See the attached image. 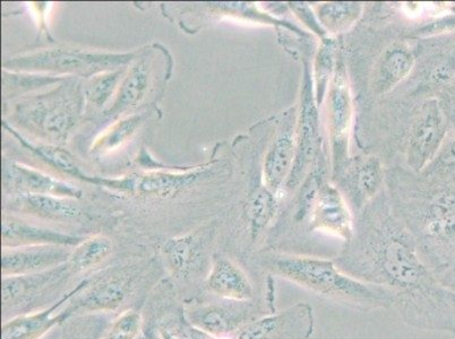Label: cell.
I'll use <instances>...</instances> for the list:
<instances>
[{
	"instance_id": "obj_1",
	"label": "cell",
	"mask_w": 455,
	"mask_h": 339,
	"mask_svg": "<svg viewBox=\"0 0 455 339\" xmlns=\"http://www.w3.org/2000/svg\"><path fill=\"white\" fill-rule=\"evenodd\" d=\"M333 260L346 274L386 289L408 326L455 337V293L443 287L411 231L387 210L363 215L354 238Z\"/></svg>"
},
{
	"instance_id": "obj_2",
	"label": "cell",
	"mask_w": 455,
	"mask_h": 339,
	"mask_svg": "<svg viewBox=\"0 0 455 339\" xmlns=\"http://www.w3.org/2000/svg\"><path fill=\"white\" fill-rule=\"evenodd\" d=\"M259 266L264 277H281L321 299L361 311L393 308L392 296L386 289L346 274L333 259L268 250L260 254Z\"/></svg>"
},
{
	"instance_id": "obj_3",
	"label": "cell",
	"mask_w": 455,
	"mask_h": 339,
	"mask_svg": "<svg viewBox=\"0 0 455 339\" xmlns=\"http://www.w3.org/2000/svg\"><path fill=\"white\" fill-rule=\"evenodd\" d=\"M132 55L91 52L77 49H49L15 58L6 67L44 72L73 73L83 76H97L99 74L119 69L131 61Z\"/></svg>"
},
{
	"instance_id": "obj_4",
	"label": "cell",
	"mask_w": 455,
	"mask_h": 339,
	"mask_svg": "<svg viewBox=\"0 0 455 339\" xmlns=\"http://www.w3.org/2000/svg\"><path fill=\"white\" fill-rule=\"evenodd\" d=\"M326 118L334 176L345 171L349 161V140L353 127L354 105L345 59L339 55L337 68L328 94Z\"/></svg>"
},
{
	"instance_id": "obj_5",
	"label": "cell",
	"mask_w": 455,
	"mask_h": 339,
	"mask_svg": "<svg viewBox=\"0 0 455 339\" xmlns=\"http://www.w3.org/2000/svg\"><path fill=\"white\" fill-rule=\"evenodd\" d=\"M204 304L190 312V321L202 333L212 337H227L250 322L275 312V301L263 295L258 300Z\"/></svg>"
},
{
	"instance_id": "obj_6",
	"label": "cell",
	"mask_w": 455,
	"mask_h": 339,
	"mask_svg": "<svg viewBox=\"0 0 455 339\" xmlns=\"http://www.w3.org/2000/svg\"><path fill=\"white\" fill-rule=\"evenodd\" d=\"M320 114L314 94L313 78L307 66H305L300 107L296 123L295 162L284 185L285 188L295 189L303 183L310 171V167H313L320 155Z\"/></svg>"
},
{
	"instance_id": "obj_7",
	"label": "cell",
	"mask_w": 455,
	"mask_h": 339,
	"mask_svg": "<svg viewBox=\"0 0 455 339\" xmlns=\"http://www.w3.org/2000/svg\"><path fill=\"white\" fill-rule=\"evenodd\" d=\"M315 330L312 305L299 302L292 307L267 314L231 335V339H309Z\"/></svg>"
},
{
	"instance_id": "obj_8",
	"label": "cell",
	"mask_w": 455,
	"mask_h": 339,
	"mask_svg": "<svg viewBox=\"0 0 455 339\" xmlns=\"http://www.w3.org/2000/svg\"><path fill=\"white\" fill-rule=\"evenodd\" d=\"M448 131V114L436 100L426 102L412 123L408 143V164L419 172L432 162Z\"/></svg>"
},
{
	"instance_id": "obj_9",
	"label": "cell",
	"mask_w": 455,
	"mask_h": 339,
	"mask_svg": "<svg viewBox=\"0 0 455 339\" xmlns=\"http://www.w3.org/2000/svg\"><path fill=\"white\" fill-rule=\"evenodd\" d=\"M306 226L309 231H320L349 243L355 234L353 214L340 190L329 183L323 184L310 209Z\"/></svg>"
},
{
	"instance_id": "obj_10",
	"label": "cell",
	"mask_w": 455,
	"mask_h": 339,
	"mask_svg": "<svg viewBox=\"0 0 455 339\" xmlns=\"http://www.w3.org/2000/svg\"><path fill=\"white\" fill-rule=\"evenodd\" d=\"M89 280H82L51 307L36 313L22 314L8 320L2 327V339H41L56 326L63 324L77 311L76 304L60 313V308L88 288Z\"/></svg>"
},
{
	"instance_id": "obj_11",
	"label": "cell",
	"mask_w": 455,
	"mask_h": 339,
	"mask_svg": "<svg viewBox=\"0 0 455 339\" xmlns=\"http://www.w3.org/2000/svg\"><path fill=\"white\" fill-rule=\"evenodd\" d=\"M70 254L68 247L61 246L3 248L2 274L27 276L55 270L68 264Z\"/></svg>"
},
{
	"instance_id": "obj_12",
	"label": "cell",
	"mask_w": 455,
	"mask_h": 339,
	"mask_svg": "<svg viewBox=\"0 0 455 339\" xmlns=\"http://www.w3.org/2000/svg\"><path fill=\"white\" fill-rule=\"evenodd\" d=\"M295 115H288L268 147L264 160V185L276 193L287 183L296 156Z\"/></svg>"
},
{
	"instance_id": "obj_13",
	"label": "cell",
	"mask_w": 455,
	"mask_h": 339,
	"mask_svg": "<svg viewBox=\"0 0 455 339\" xmlns=\"http://www.w3.org/2000/svg\"><path fill=\"white\" fill-rule=\"evenodd\" d=\"M205 288L220 300L247 302L256 299L251 277L237 263L222 256L214 257L205 279Z\"/></svg>"
},
{
	"instance_id": "obj_14",
	"label": "cell",
	"mask_w": 455,
	"mask_h": 339,
	"mask_svg": "<svg viewBox=\"0 0 455 339\" xmlns=\"http://www.w3.org/2000/svg\"><path fill=\"white\" fill-rule=\"evenodd\" d=\"M3 248L61 246L76 247L83 240L48 227L4 217L2 225Z\"/></svg>"
},
{
	"instance_id": "obj_15",
	"label": "cell",
	"mask_w": 455,
	"mask_h": 339,
	"mask_svg": "<svg viewBox=\"0 0 455 339\" xmlns=\"http://www.w3.org/2000/svg\"><path fill=\"white\" fill-rule=\"evenodd\" d=\"M205 243V233L203 231L169 239L163 247V252L172 274L180 280L192 276L202 263Z\"/></svg>"
},
{
	"instance_id": "obj_16",
	"label": "cell",
	"mask_w": 455,
	"mask_h": 339,
	"mask_svg": "<svg viewBox=\"0 0 455 339\" xmlns=\"http://www.w3.org/2000/svg\"><path fill=\"white\" fill-rule=\"evenodd\" d=\"M4 179L19 193H39L56 197L80 198L82 192L73 184L64 183L22 164L11 163L4 168Z\"/></svg>"
},
{
	"instance_id": "obj_17",
	"label": "cell",
	"mask_w": 455,
	"mask_h": 339,
	"mask_svg": "<svg viewBox=\"0 0 455 339\" xmlns=\"http://www.w3.org/2000/svg\"><path fill=\"white\" fill-rule=\"evenodd\" d=\"M198 173L153 172L147 175L131 176L113 187L128 190L140 196L167 198L188 189L197 180Z\"/></svg>"
},
{
	"instance_id": "obj_18",
	"label": "cell",
	"mask_w": 455,
	"mask_h": 339,
	"mask_svg": "<svg viewBox=\"0 0 455 339\" xmlns=\"http://www.w3.org/2000/svg\"><path fill=\"white\" fill-rule=\"evenodd\" d=\"M415 57L405 44H395L380 56L371 78V89L378 95L390 93L411 75Z\"/></svg>"
},
{
	"instance_id": "obj_19",
	"label": "cell",
	"mask_w": 455,
	"mask_h": 339,
	"mask_svg": "<svg viewBox=\"0 0 455 339\" xmlns=\"http://www.w3.org/2000/svg\"><path fill=\"white\" fill-rule=\"evenodd\" d=\"M278 196L266 185H259L248 195L243 215H245L248 235L253 245L259 243L264 235L270 233L278 217Z\"/></svg>"
},
{
	"instance_id": "obj_20",
	"label": "cell",
	"mask_w": 455,
	"mask_h": 339,
	"mask_svg": "<svg viewBox=\"0 0 455 339\" xmlns=\"http://www.w3.org/2000/svg\"><path fill=\"white\" fill-rule=\"evenodd\" d=\"M128 289L130 282L125 277H108L94 285L89 284L73 304L77 310L84 309L91 312L117 311L126 299Z\"/></svg>"
},
{
	"instance_id": "obj_21",
	"label": "cell",
	"mask_w": 455,
	"mask_h": 339,
	"mask_svg": "<svg viewBox=\"0 0 455 339\" xmlns=\"http://www.w3.org/2000/svg\"><path fill=\"white\" fill-rule=\"evenodd\" d=\"M12 209L45 220L69 222L82 217V210L72 201L60 197L19 193L12 201Z\"/></svg>"
},
{
	"instance_id": "obj_22",
	"label": "cell",
	"mask_w": 455,
	"mask_h": 339,
	"mask_svg": "<svg viewBox=\"0 0 455 339\" xmlns=\"http://www.w3.org/2000/svg\"><path fill=\"white\" fill-rule=\"evenodd\" d=\"M347 188L351 204L362 210L378 193L383 181V167L375 156L365 157L350 170Z\"/></svg>"
},
{
	"instance_id": "obj_23",
	"label": "cell",
	"mask_w": 455,
	"mask_h": 339,
	"mask_svg": "<svg viewBox=\"0 0 455 339\" xmlns=\"http://www.w3.org/2000/svg\"><path fill=\"white\" fill-rule=\"evenodd\" d=\"M65 271H69L68 264L55 270L40 272V274L27 276L3 277L2 301L4 308L18 304L30 295H35L40 288L47 287L60 277Z\"/></svg>"
},
{
	"instance_id": "obj_24",
	"label": "cell",
	"mask_w": 455,
	"mask_h": 339,
	"mask_svg": "<svg viewBox=\"0 0 455 339\" xmlns=\"http://www.w3.org/2000/svg\"><path fill=\"white\" fill-rule=\"evenodd\" d=\"M339 59L338 43L332 38L322 40L314 60L313 85L317 106L325 102L326 94L333 80Z\"/></svg>"
},
{
	"instance_id": "obj_25",
	"label": "cell",
	"mask_w": 455,
	"mask_h": 339,
	"mask_svg": "<svg viewBox=\"0 0 455 339\" xmlns=\"http://www.w3.org/2000/svg\"><path fill=\"white\" fill-rule=\"evenodd\" d=\"M150 84V70L144 63L133 66L119 85L117 95L109 114H117L128 107L135 106L142 101Z\"/></svg>"
},
{
	"instance_id": "obj_26",
	"label": "cell",
	"mask_w": 455,
	"mask_h": 339,
	"mask_svg": "<svg viewBox=\"0 0 455 339\" xmlns=\"http://www.w3.org/2000/svg\"><path fill=\"white\" fill-rule=\"evenodd\" d=\"M363 4L334 2L318 4L315 14L325 31L341 33L349 30L361 18Z\"/></svg>"
},
{
	"instance_id": "obj_27",
	"label": "cell",
	"mask_w": 455,
	"mask_h": 339,
	"mask_svg": "<svg viewBox=\"0 0 455 339\" xmlns=\"http://www.w3.org/2000/svg\"><path fill=\"white\" fill-rule=\"evenodd\" d=\"M312 171L305 177L301 183L299 193H298L291 221L293 225H306L307 223L310 209H312L314 202H315L318 193L323 184L325 183V165L320 155H318L316 162L313 165Z\"/></svg>"
},
{
	"instance_id": "obj_28",
	"label": "cell",
	"mask_w": 455,
	"mask_h": 339,
	"mask_svg": "<svg viewBox=\"0 0 455 339\" xmlns=\"http://www.w3.org/2000/svg\"><path fill=\"white\" fill-rule=\"evenodd\" d=\"M113 252V243L106 237L83 240L72 250L68 262L69 272H82L92 270L102 264Z\"/></svg>"
},
{
	"instance_id": "obj_29",
	"label": "cell",
	"mask_w": 455,
	"mask_h": 339,
	"mask_svg": "<svg viewBox=\"0 0 455 339\" xmlns=\"http://www.w3.org/2000/svg\"><path fill=\"white\" fill-rule=\"evenodd\" d=\"M123 70L116 69L111 72L99 74L93 76L92 81L89 84L86 95L89 100L94 106H105L110 98L115 95L116 91L118 92L119 86L122 83Z\"/></svg>"
},
{
	"instance_id": "obj_30",
	"label": "cell",
	"mask_w": 455,
	"mask_h": 339,
	"mask_svg": "<svg viewBox=\"0 0 455 339\" xmlns=\"http://www.w3.org/2000/svg\"><path fill=\"white\" fill-rule=\"evenodd\" d=\"M140 122H142V117H140V115H132V117H128L115 123V125L94 144V151H109L118 147L119 145L125 143L128 138L133 136L135 130L140 127Z\"/></svg>"
},
{
	"instance_id": "obj_31",
	"label": "cell",
	"mask_w": 455,
	"mask_h": 339,
	"mask_svg": "<svg viewBox=\"0 0 455 339\" xmlns=\"http://www.w3.org/2000/svg\"><path fill=\"white\" fill-rule=\"evenodd\" d=\"M11 132H13L24 146H27L28 150L35 153V154L40 157L41 160L51 164L52 167L60 170L61 172L68 173V175L80 176V171H78L76 164L74 163V161L72 160V157L69 156L68 153L61 151L57 147L47 146V145L28 144L26 139L20 138V136L16 135L13 130H11Z\"/></svg>"
},
{
	"instance_id": "obj_32",
	"label": "cell",
	"mask_w": 455,
	"mask_h": 339,
	"mask_svg": "<svg viewBox=\"0 0 455 339\" xmlns=\"http://www.w3.org/2000/svg\"><path fill=\"white\" fill-rule=\"evenodd\" d=\"M142 316L134 310H127L114 321L101 339H136L142 330Z\"/></svg>"
},
{
	"instance_id": "obj_33",
	"label": "cell",
	"mask_w": 455,
	"mask_h": 339,
	"mask_svg": "<svg viewBox=\"0 0 455 339\" xmlns=\"http://www.w3.org/2000/svg\"><path fill=\"white\" fill-rule=\"evenodd\" d=\"M289 6H291V10L295 12L298 19L303 20V22L310 28V30L315 32L316 35L324 38L326 31L321 26L320 20H318L315 12H313L312 8H310L307 4L289 3Z\"/></svg>"
},
{
	"instance_id": "obj_34",
	"label": "cell",
	"mask_w": 455,
	"mask_h": 339,
	"mask_svg": "<svg viewBox=\"0 0 455 339\" xmlns=\"http://www.w3.org/2000/svg\"><path fill=\"white\" fill-rule=\"evenodd\" d=\"M443 287L455 293V260L440 270L434 272Z\"/></svg>"
},
{
	"instance_id": "obj_35",
	"label": "cell",
	"mask_w": 455,
	"mask_h": 339,
	"mask_svg": "<svg viewBox=\"0 0 455 339\" xmlns=\"http://www.w3.org/2000/svg\"><path fill=\"white\" fill-rule=\"evenodd\" d=\"M219 5H220L222 10H226V11L230 10L231 13H247L246 4H237V3H235V4L230 3L229 4V3H228V4H219ZM248 14H253L256 19H258L259 20H264V22H266V23H268V22L278 23V20H276L275 19H272L271 16H266V14H263V13L256 14L254 7H251V10L250 12H248Z\"/></svg>"
},
{
	"instance_id": "obj_36",
	"label": "cell",
	"mask_w": 455,
	"mask_h": 339,
	"mask_svg": "<svg viewBox=\"0 0 455 339\" xmlns=\"http://www.w3.org/2000/svg\"><path fill=\"white\" fill-rule=\"evenodd\" d=\"M451 122L453 123L454 136H455V105L452 109V113H451Z\"/></svg>"
},
{
	"instance_id": "obj_37",
	"label": "cell",
	"mask_w": 455,
	"mask_h": 339,
	"mask_svg": "<svg viewBox=\"0 0 455 339\" xmlns=\"http://www.w3.org/2000/svg\"><path fill=\"white\" fill-rule=\"evenodd\" d=\"M165 339V338H164ZM167 339H171V338H167Z\"/></svg>"
}]
</instances>
